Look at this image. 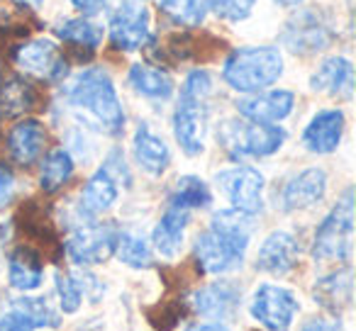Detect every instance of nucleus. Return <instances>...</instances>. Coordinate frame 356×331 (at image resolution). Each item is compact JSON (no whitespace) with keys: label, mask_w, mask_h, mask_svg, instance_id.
<instances>
[{"label":"nucleus","mask_w":356,"mask_h":331,"mask_svg":"<svg viewBox=\"0 0 356 331\" xmlns=\"http://www.w3.org/2000/svg\"><path fill=\"white\" fill-rule=\"evenodd\" d=\"M13 3H17V6H22V8H40L42 6V0H13Z\"/></svg>","instance_id":"nucleus-41"},{"label":"nucleus","mask_w":356,"mask_h":331,"mask_svg":"<svg viewBox=\"0 0 356 331\" xmlns=\"http://www.w3.org/2000/svg\"><path fill=\"white\" fill-rule=\"evenodd\" d=\"M120 227L115 222H83L66 239L64 251L76 266H98L115 253Z\"/></svg>","instance_id":"nucleus-7"},{"label":"nucleus","mask_w":356,"mask_h":331,"mask_svg":"<svg viewBox=\"0 0 356 331\" xmlns=\"http://www.w3.org/2000/svg\"><path fill=\"white\" fill-rule=\"evenodd\" d=\"M71 110L81 122L108 137H120L124 132V108L113 78L105 69H83L61 90Z\"/></svg>","instance_id":"nucleus-1"},{"label":"nucleus","mask_w":356,"mask_h":331,"mask_svg":"<svg viewBox=\"0 0 356 331\" xmlns=\"http://www.w3.org/2000/svg\"><path fill=\"white\" fill-rule=\"evenodd\" d=\"M298 256H300L298 239L291 232L278 229V232H271L264 239L261 248L257 253V271L283 278L298 266Z\"/></svg>","instance_id":"nucleus-16"},{"label":"nucleus","mask_w":356,"mask_h":331,"mask_svg":"<svg viewBox=\"0 0 356 331\" xmlns=\"http://www.w3.org/2000/svg\"><path fill=\"white\" fill-rule=\"evenodd\" d=\"M54 280H56V292H59L61 312H64V314H76V312L81 309V302H83V292H81L76 278L69 275V273L56 271Z\"/></svg>","instance_id":"nucleus-35"},{"label":"nucleus","mask_w":356,"mask_h":331,"mask_svg":"<svg viewBox=\"0 0 356 331\" xmlns=\"http://www.w3.org/2000/svg\"><path fill=\"white\" fill-rule=\"evenodd\" d=\"M332 42V30L322 17H317L315 10L300 12L291 17L283 27V44L296 54H315V51L327 49Z\"/></svg>","instance_id":"nucleus-13"},{"label":"nucleus","mask_w":356,"mask_h":331,"mask_svg":"<svg viewBox=\"0 0 356 331\" xmlns=\"http://www.w3.org/2000/svg\"><path fill=\"white\" fill-rule=\"evenodd\" d=\"M252 239V217L237 210H222L210 219V227L195 237L193 256L200 273L225 275L242 268Z\"/></svg>","instance_id":"nucleus-2"},{"label":"nucleus","mask_w":356,"mask_h":331,"mask_svg":"<svg viewBox=\"0 0 356 331\" xmlns=\"http://www.w3.org/2000/svg\"><path fill=\"white\" fill-rule=\"evenodd\" d=\"M346 119L341 110H320L302 129V146L310 153H332L341 144Z\"/></svg>","instance_id":"nucleus-18"},{"label":"nucleus","mask_w":356,"mask_h":331,"mask_svg":"<svg viewBox=\"0 0 356 331\" xmlns=\"http://www.w3.org/2000/svg\"><path fill=\"white\" fill-rule=\"evenodd\" d=\"M186 331H229L225 324L220 321H200V324H191Z\"/></svg>","instance_id":"nucleus-40"},{"label":"nucleus","mask_w":356,"mask_h":331,"mask_svg":"<svg viewBox=\"0 0 356 331\" xmlns=\"http://www.w3.org/2000/svg\"><path fill=\"white\" fill-rule=\"evenodd\" d=\"M293 108H296V93L286 88L268 90V93H252L249 98L237 100V112L244 119L266 124L283 122L286 117H291Z\"/></svg>","instance_id":"nucleus-14"},{"label":"nucleus","mask_w":356,"mask_h":331,"mask_svg":"<svg viewBox=\"0 0 356 331\" xmlns=\"http://www.w3.org/2000/svg\"><path fill=\"white\" fill-rule=\"evenodd\" d=\"M351 248H354V193L346 188L317 227L312 239V258L346 263L351 258Z\"/></svg>","instance_id":"nucleus-6"},{"label":"nucleus","mask_w":356,"mask_h":331,"mask_svg":"<svg viewBox=\"0 0 356 331\" xmlns=\"http://www.w3.org/2000/svg\"><path fill=\"white\" fill-rule=\"evenodd\" d=\"M242 300V287L234 285L232 280H218L210 282V285L200 287L191 295V307L198 312L200 316H208V319H232L234 312Z\"/></svg>","instance_id":"nucleus-15"},{"label":"nucleus","mask_w":356,"mask_h":331,"mask_svg":"<svg viewBox=\"0 0 356 331\" xmlns=\"http://www.w3.org/2000/svg\"><path fill=\"white\" fill-rule=\"evenodd\" d=\"M210 95H213V76L203 69L191 71L181 85L173 110V137L186 156H198L205 151Z\"/></svg>","instance_id":"nucleus-3"},{"label":"nucleus","mask_w":356,"mask_h":331,"mask_svg":"<svg viewBox=\"0 0 356 331\" xmlns=\"http://www.w3.org/2000/svg\"><path fill=\"white\" fill-rule=\"evenodd\" d=\"M132 153L137 166L149 176H163V171L171 163V151L166 142L154 132L149 124H139L132 139Z\"/></svg>","instance_id":"nucleus-22"},{"label":"nucleus","mask_w":356,"mask_h":331,"mask_svg":"<svg viewBox=\"0 0 356 331\" xmlns=\"http://www.w3.org/2000/svg\"><path fill=\"white\" fill-rule=\"evenodd\" d=\"M13 190H15V176L10 173V169L0 166V205H6L13 198Z\"/></svg>","instance_id":"nucleus-38"},{"label":"nucleus","mask_w":356,"mask_h":331,"mask_svg":"<svg viewBox=\"0 0 356 331\" xmlns=\"http://www.w3.org/2000/svg\"><path fill=\"white\" fill-rule=\"evenodd\" d=\"M286 129L278 124L266 122H252V119H225L218 127V142L220 146L232 156L234 161L244 158H266L273 156L278 148L286 144Z\"/></svg>","instance_id":"nucleus-5"},{"label":"nucleus","mask_w":356,"mask_h":331,"mask_svg":"<svg viewBox=\"0 0 356 331\" xmlns=\"http://www.w3.org/2000/svg\"><path fill=\"white\" fill-rule=\"evenodd\" d=\"M120 195V183L100 166V171L95 176H90L88 183L83 185L79 198V207H76V217L79 224L93 222L98 214H103L105 210H110L118 203Z\"/></svg>","instance_id":"nucleus-17"},{"label":"nucleus","mask_w":356,"mask_h":331,"mask_svg":"<svg viewBox=\"0 0 356 331\" xmlns=\"http://www.w3.org/2000/svg\"><path fill=\"white\" fill-rule=\"evenodd\" d=\"M54 32L61 42H66V44H71V46H79V49L95 51L103 44V27L95 25V22L86 15L59 22V25L54 27Z\"/></svg>","instance_id":"nucleus-29"},{"label":"nucleus","mask_w":356,"mask_h":331,"mask_svg":"<svg viewBox=\"0 0 356 331\" xmlns=\"http://www.w3.org/2000/svg\"><path fill=\"white\" fill-rule=\"evenodd\" d=\"M273 3H278V6H283V8H293V6H300L302 0H273Z\"/></svg>","instance_id":"nucleus-42"},{"label":"nucleus","mask_w":356,"mask_h":331,"mask_svg":"<svg viewBox=\"0 0 356 331\" xmlns=\"http://www.w3.org/2000/svg\"><path fill=\"white\" fill-rule=\"evenodd\" d=\"M191 222V212L186 210L171 207L161 214V219L156 222L152 232V244L156 248V253L161 258H176L184 248V237H186V227Z\"/></svg>","instance_id":"nucleus-25"},{"label":"nucleus","mask_w":356,"mask_h":331,"mask_svg":"<svg viewBox=\"0 0 356 331\" xmlns=\"http://www.w3.org/2000/svg\"><path fill=\"white\" fill-rule=\"evenodd\" d=\"M252 316L266 331H288L300 312V300L293 290L264 282L252 297Z\"/></svg>","instance_id":"nucleus-9"},{"label":"nucleus","mask_w":356,"mask_h":331,"mask_svg":"<svg viewBox=\"0 0 356 331\" xmlns=\"http://www.w3.org/2000/svg\"><path fill=\"white\" fill-rule=\"evenodd\" d=\"M283 74V54L276 46H239L225 59L222 80L237 93H261Z\"/></svg>","instance_id":"nucleus-4"},{"label":"nucleus","mask_w":356,"mask_h":331,"mask_svg":"<svg viewBox=\"0 0 356 331\" xmlns=\"http://www.w3.org/2000/svg\"><path fill=\"white\" fill-rule=\"evenodd\" d=\"M310 88L330 98L349 100L354 93V64L346 56H327L310 76Z\"/></svg>","instance_id":"nucleus-19"},{"label":"nucleus","mask_w":356,"mask_h":331,"mask_svg":"<svg viewBox=\"0 0 356 331\" xmlns=\"http://www.w3.org/2000/svg\"><path fill=\"white\" fill-rule=\"evenodd\" d=\"M127 83L137 95L154 100V103H166V100H171L173 90H176L171 74H166L163 69H156L152 64H134L127 74Z\"/></svg>","instance_id":"nucleus-26"},{"label":"nucleus","mask_w":356,"mask_h":331,"mask_svg":"<svg viewBox=\"0 0 356 331\" xmlns=\"http://www.w3.org/2000/svg\"><path fill=\"white\" fill-rule=\"evenodd\" d=\"M40 95L35 85L22 76H8L0 80V117H20L37 108Z\"/></svg>","instance_id":"nucleus-27"},{"label":"nucleus","mask_w":356,"mask_h":331,"mask_svg":"<svg viewBox=\"0 0 356 331\" xmlns=\"http://www.w3.org/2000/svg\"><path fill=\"white\" fill-rule=\"evenodd\" d=\"M110 42L118 51L134 54L152 44V17L139 0H122L108 20Z\"/></svg>","instance_id":"nucleus-8"},{"label":"nucleus","mask_w":356,"mask_h":331,"mask_svg":"<svg viewBox=\"0 0 356 331\" xmlns=\"http://www.w3.org/2000/svg\"><path fill=\"white\" fill-rule=\"evenodd\" d=\"M205 8L225 22H242L252 17L257 0H205Z\"/></svg>","instance_id":"nucleus-33"},{"label":"nucleus","mask_w":356,"mask_h":331,"mask_svg":"<svg viewBox=\"0 0 356 331\" xmlns=\"http://www.w3.org/2000/svg\"><path fill=\"white\" fill-rule=\"evenodd\" d=\"M76 282H79V287H81V292L83 295H88V300L90 302H98L100 300V295L105 292V285L98 280V278L93 275V273H76Z\"/></svg>","instance_id":"nucleus-36"},{"label":"nucleus","mask_w":356,"mask_h":331,"mask_svg":"<svg viewBox=\"0 0 356 331\" xmlns=\"http://www.w3.org/2000/svg\"><path fill=\"white\" fill-rule=\"evenodd\" d=\"M312 295H315L317 305L325 307L332 314H341L344 309H349L351 300H354V275H351V268H339V271L320 278L315 282Z\"/></svg>","instance_id":"nucleus-24"},{"label":"nucleus","mask_w":356,"mask_h":331,"mask_svg":"<svg viewBox=\"0 0 356 331\" xmlns=\"http://www.w3.org/2000/svg\"><path fill=\"white\" fill-rule=\"evenodd\" d=\"M47 146V127L35 117H27L17 122L15 127L8 132V153L10 158L22 166L30 169L32 163L44 153Z\"/></svg>","instance_id":"nucleus-20"},{"label":"nucleus","mask_w":356,"mask_h":331,"mask_svg":"<svg viewBox=\"0 0 356 331\" xmlns=\"http://www.w3.org/2000/svg\"><path fill=\"white\" fill-rule=\"evenodd\" d=\"M13 61L22 74H30L35 78L49 80H64L69 76V64H66L61 49L47 37H37V40H27L13 49Z\"/></svg>","instance_id":"nucleus-11"},{"label":"nucleus","mask_w":356,"mask_h":331,"mask_svg":"<svg viewBox=\"0 0 356 331\" xmlns=\"http://www.w3.org/2000/svg\"><path fill=\"white\" fill-rule=\"evenodd\" d=\"M8 282L20 292H35L44 282V266L37 248H13V253L8 256Z\"/></svg>","instance_id":"nucleus-23"},{"label":"nucleus","mask_w":356,"mask_h":331,"mask_svg":"<svg viewBox=\"0 0 356 331\" xmlns=\"http://www.w3.org/2000/svg\"><path fill=\"white\" fill-rule=\"evenodd\" d=\"M186 309H184V302L171 300V302H161L156 307H149L147 309V319L154 329L159 331H171L176 329V324L184 319Z\"/></svg>","instance_id":"nucleus-34"},{"label":"nucleus","mask_w":356,"mask_h":331,"mask_svg":"<svg viewBox=\"0 0 356 331\" xmlns=\"http://www.w3.org/2000/svg\"><path fill=\"white\" fill-rule=\"evenodd\" d=\"M61 326V314L44 297H20L0 314V331H37Z\"/></svg>","instance_id":"nucleus-12"},{"label":"nucleus","mask_w":356,"mask_h":331,"mask_svg":"<svg viewBox=\"0 0 356 331\" xmlns=\"http://www.w3.org/2000/svg\"><path fill=\"white\" fill-rule=\"evenodd\" d=\"M327 193V173L322 169H305L293 176L281 193V207L286 212L307 210L317 205Z\"/></svg>","instance_id":"nucleus-21"},{"label":"nucleus","mask_w":356,"mask_h":331,"mask_svg":"<svg viewBox=\"0 0 356 331\" xmlns=\"http://www.w3.org/2000/svg\"><path fill=\"white\" fill-rule=\"evenodd\" d=\"M215 183L229 200L232 210L254 217L264 210V176L252 166H232L215 176Z\"/></svg>","instance_id":"nucleus-10"},{"label":"nucleus","mask_w":356,"mask_h":331,"mask_svg":"<svg viewBox=\"0 0 356 331\" xmlns=\"http://www.w3.org/2000/svg\"><path fill=\"white\" fill-rule=\"evenodd\" d=\"M115 253H118L120 261L129 268H149L154 263V253H152V248H149L147 239L134 232H122V229H120Z\"/></svg>","instance_id":"nucleus-32"},{"label":"nucleus","mask_w":356,"mask_h":331,"mask_svg":"<svg viewBox=\"0 0 356 331\" xmlns=\"http://www.w3.org/2000/svg\"><path fill=\"white\" fill-rule=\"evenodd\" d=\"M156 8L161 15H166L171 22L181 27H198L203 25L208 8L205 0H156Z\"/></svg>","instance_id":"nucleus-31"},{"label":"nucleus","mask_w":356,"mask_h":331,"mask_svg":"<svg viewBox=\"0 0 356 331\" xmlns=\"http://www.w3.org/2000/svg\"><path fill=\"white\" fill-rule=\"evenodd\" d=\"M69 3L86 17L100 15V12L105 10V6H108V0H69Z\"/></svg>","instance_id":"nucleus-37"},{"label":"nucleus","mask_w":356,"mask_h":331,"mask_svg":"<svg viewBox=\"0 0 356 331\" xmlns=\"http://www.w3.org/2000/svg\"><path fill=\"white\" fill-rule=\"evenodd\" d=\"M300 331H341L339 324L334 321H327V319H310L307 324L300 326Z\"/></svg>","instance_id":"nucleus-39"},{"label":"nucleus","mask_w":356,"mask_h":331,"mask_svg":"<svg viewBox=\"0 0 356 331\" xmlns=\"http://www.w3.org/2000/svg\"><path fill=\"white\" fill-rule=\"evenodd\" d=\"M74 158L66 148H51L42 161V173H40V185L44 193L54 195L64 188L74 176Z\"/></svg>","instance_id":"nucleus-30"},{"label":"nucleus","mask_w":356,"mask_h":331,"mask_svg":"<svg viewBox=\"0 0 356 331\" xmlns=\"http://www.w3.org/2000/svg\"><path fill=\"white\" fill-rule=\"evenodd\" d=\"M168 205L178 210H186V212H193V210H203L213 205V190L198 176H181L173 185L171 195H168Z\"/></svg>","instance_id":"nucleus-28"}]
</instances>
